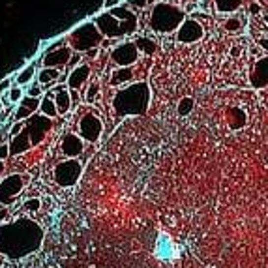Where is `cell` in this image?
<instances>
[{
    "label": "cell",
    "instance_id": "6da1fadb",
    "mask_svg": "<svg viewBox=\"0 0 268 268\" xmlns=\"http://www.w3.org/2000/svg\"><path fill=\"white\" fill-rule=\"evenodd\" d=\"M43 240V229L30 218H19L0 225V255L17 261L38 251Z\"/></svg>",
    "mask_w": 268,
    "mask_h": 268
},
{
    "label": "cell",
    "instance_id": "7a4b0ae2",
    "mask_svg": "<svg viewBox=\"0 0 268 268\" xmlns=\"http://www.w3.org/2000/svg\"><path fill=\"white\" fill-rule=\"evenodd\" d=\"M150 101V89L145 81L133 83L129 87L120 89L115 98H113V107L117 117H135V115H143L149 109Z\"/></svg>",
    "mask_w": 268,
    "mask_h": 268
},
{
    "label": "cell",
    "instance_id": "3957f363",
    "mask_svg": "<svg viewBox=\"0 0 268 268\" xmlns=\"http://www.w3.org/2000/svg\"><path fill=\"white\" fill-rule=\"evenodd\" d=\"M186 21V11L179 4L173 2H156L150 11L149 25L158 34H169L180 29V25Z\"/></svg>",
    "mask_w": 268,
    "mask_h": 268
},
{
    "label": "cell",
    "instance_id": "277c9868",
    "mask_svg": "<svg viewBox=\"0 0 268 268\" xmlns=\"http://www.w3.org/2000/svg\"><path fill=\"white\" fill-rule=\"evenodd\" d=\"M101 40H103V36L98 30V27L94 25V21L92 23H83L81 27L71 30L70 36H68L70 47L73 51H77V53H87L90 49H98Z\"/></svg>",
    "mask_w": 268,
    "mask_h": 268
},
{
    "label": "cell",
    "instance_id": "5b68a950",
    "mask_svg": "<svg viewBox=\"0 0 268 268\" xmlns=\"http://www.w3.org/2000/svg\"><path fill=\"white\" fill-rule=\"evenodd\" d=\"M81 173H83V165L77 159H64L57 163V167L53 171V177H55V182L62 186V188H71L77 184Z\"/></svg>",
    "mask_w": 268,
    "mask_h": 268
},
{
    "label": "cell",
    "instance_id": "8992f818",
    "mask_svg": "<svg viewBox=\"0 0 268 268\" xmlns=\"http://www.w3.org/2000/svg\"><path fill=\"white\" fill-rule=\"evenodd\" d=\"M77 131H79V137L87 143H96L101 137V131H103V122L99 120V117L87 113L79 119L77 124Z\"/></svg>",
    "mask_w": 268,
    "mask_h": 268
},
{
    "label": "cell",
    "instance_id": "52a82bcc",
    "mask_svg": "<svg viewBox=\"0 0 268 268\" xmlns=\"http://www.w3.org/2000/svg\"><path fill=\"white\" fill-rule=\"evenodd\" d=\"M139 55L141 53L135 45V41H124L111 51L109 57L119 68H129L139 60Z\"/></svg>",
    "mask_w": 268,
    "mask_h": 268
},
{
    "label": "cell",
    "instance_id": "ba28073f",
    "mask_svg": "<svg viewBox=\"0 0 268 268\" xmlns=\"http://www.w3.org/2000/svg\"><path fill=\"white\" fill-rule=\"evenodd\" d=\"M25 188V179L21 175H10L0 180V205L8 207Z\"/></svg>",
    "mask_w": 268,
    "mask_h": 268
},
{
    "label": "cell",
    "instance_id": "9c48e42d",
    "mask_svg": "<svg viewBox=\"0 0 268 268\" xmlns=\"http://www.w3.org/2000/svg\"><path fill=\"white\" fill-rule=\"evenodd\" d=\"M51 119L47 117H43L41 113L38 115H32L29 120H27V131H29L30 135V141H32V147H38L41 141L45 139V135H47V131H51Z\"/></svg>",
    "mask_w": 268,
    "mask_h": 268
},
{
    "label": "cell",
    "instance_id": "30bf717a",
    "mask_svg": "<svg viewBox=\"0 0 268 268\" xmlns=\"http://www.w3.org/2000/svg\"><path fill=\"white\" fill-rule=\"evenodd\" d=\"M109 13L115 15V17L120 21V36H131L133 32H137L139 19H137V15L131 10H128L126 6H117V8L109 10Z\"/></svg>",
    "mask_w": 268,
    "mask_h": 268
},
{
    "label": "cell",
    "instance_id": "8fae6325",
    "mask_svg": "<svg viewBox=\"0 0 268 268\" xmlns=\"http://www.w3.org/2000/svg\"><path fill=\"white\" fill-rule=\"evenodd\" d=\"M205 29L197 19L193 17H186V21L180 25V29L177 30V40L180 43H195L203 38Z\"/></svg>",
    "mask_w": 268,
    "mask_h": 268
},
{
    "label": "cell",
    "instance_id": "7c38bea8",
    "mask_svg": "<svg viewBox=\"0 0 268 268\" xmlns=\"http://www.w3.org/2000/svg\"><path fill=\"white\" fill-rule=\"evenodd\" d=\"M71 47H59V49H53V51H47L45 55H43V59H41V66L43 68H64V66H68V62L71 60L73 57V53H71Z\"/></svg>",
    "mask_w": 268,
    "mask_h": 268
},
{
    "label": "cell",
    "instance_id": "4fadbf2b",
    "mask_svg": "<svg viewBox=\"0 0 268 268\" xmlns=\"http://www.w3.org/2000/svg\"><path fill=\"white\" fill-rule=\"evenodd\" d=\"M94 25L98 27V30L101 32L103 38H122L120 36V21L111 15L109 11L101 13L94 19Z\"/></svg>",
    "mask_w": 268,
    "mask_h": 268
},
{
    "label": "cell",
    "instance_id": "5bb4252c",
    "mask_svg": "<svg viewBox=\"0 0 268 268\" xmlns=\"http://www.w3.org/2000/svg\"><path fill=\"white\" fill-rule=\"evenodd\" d=\"M41 105V98H30V96H25L17 103V109H15V115H13V120L15 122H27V120L36 115L40 111Z\"/></svg>",
    "mask_w": 268,
    "mask_h": 268
},
{
    "label": "cell",
    "instance_id": "9a60e30c",
    "mask_svg": "<svg viewBox=\"0 0 268 268\" xmlns=\"http://www.w3.org/2000/svg\"><path fill=\"white\" fill-rule=\"evenodd\" d=\"M60 150L68 159H77V156H81L85 150V141L75 133H66L60 143Z\"/></svg>",
    "mask_w": 268,
    "mask_h": 268
},
{
    "label": "cell",
    "instance_id": "2e32d148",
    "mask_svg": "<svg viewBox=\"0 0 268 268\" xmlns=\"http://www.w3.org/2000/svg\"><path fill=\"white\" fill-rule=\"evenodd\" d=\"M251 87L265 89L268 87V57H261L251 71Z\"/></svg>",
    "mask_w": 268,
    "mask_h": 268
},
{
    "label": "cell",
    "instance_id": "e0dca14e",
    "mask_svg": "<svg viewBox=\"0 0 268 268\" xmlns=\"http://www.w3.org/2000/svg\"><path fill=\"white\" fill-rule=\"evenodd\" d=\"M90 73H92V68H90L89 64H83V62H81L75 70L70 71L66 87H68L70 90H79L81 87L87 83V79L90 77Z\"/></svg>",
    "mask_w": 268,
    "mask_h": 268
},
{
    "label": "cell",
    "instance_id": "ac0fdd59",
    "mask_svg": "<svg viewBox=\"0 0 268 268\" xmlns=\"http://www.w3.org/2000/svg\"><path fill=\"white\" fill-rule=\"evenodd\" d=\"M55 92V103H57V109H59V115H66L71 107V94H70V89L66 87V85H60L57 89L53 90Z\"/></svg>",
    "mask_w": 268,
    "mask_h": 268
},
{
    "label": "cell",
    "instance_id": "d6986e66",
    "mask_svg": "<svg viewBox=\"0 0 268 268\" xmlns=\"http://www.w3.org/2000/svg\"><path fill=\"white\" fill-rule=\"evenodd\" d=\"M29 149H32V141L27 129H23L17 137H11L10 141V156H19L25 154Z\"/></svg>",
    "mask_w": 268,
    "mask_h": 268
},
{
    "label": "cell",
    "instance_id": "ffe728a7",
    "mask_svg": "<svg viewBox=\"0 0 268 268\" xmlns=\"http://www.w3.org/2000/svg\"><path fill=\"white\" fill-rule=\"evenodd\" d=\"M60 75H62V71H60L59 68H41V70L36 73L38 83L43 87L45 92L49 89V85H53V83H57V81L60 79Z\"/></svg>",
    "mask_w": 268,
    "mask_h": 268
},
{
    "label": "cell",
    "instance_id": "44dd1931",
    "mask_svg": "<svg viewBox=\"0 0 268 268\" xmlns=\"http://www.w3.org/2000/svg\"><path fill=\"white\" fill-rule=\"evenodd\" d=\"M133 75H135L133 68H117L111 75L109 85L111 87H122L129 81H133Z\"/></svg>",
    "mask_w": 268,
    "mask_h": 268
},
{
    "label": "cell",
    "instance_id": "7402d4cb",
    "mask_svg": "<svg viewBox=\"0 0 268 268\" xmlns=\"http://www.w3.org/2000/svg\"><path fill=\"white\" fill-rule=\"evenodd\" d=\"M36 73H38V71H36V66H34V64H30V66H27V68H23V70L15 75V85H17V87H25V85L29 87V85L34 83Z\"/></svg>",
    "mask_w": 268,
    "mask_h": 268
},
{
    "label": "cell",
    "instance_id": "603a6c76",
    "mask_svg": "<svg viewBox=\"0 0 268 268\" xmlns=\"http://www.w3.org/2000/svg\"><path fill=\"white\" fill-rule=\"evenodd\" d=\"M40 113L43 117H47V119H55L57 115H59V109H57V103H55V99L53 96L49 94H45L43 98H41V105H40Z\"/></svg>",
    "mask_w": 268,
    "mask_h": 268
},
{
    "label": "cell",
    "instance_id": "cb8c5ba5",
    "mask_svg": "<svg viewBox=\"0 0 268 268\" xmlns=\"http://www.w3.org/2000/svg\"><path fill=\"white\" fill-rule=\"evenodd\" d=\"M244 0H214V10L218 13H233L242 6Z\"/></svg>",
    "mask_w": 268,
    "mask_h": 268
},
{
    "label": "cell",
    "instance_id": "d4e9b609",
    "mask_svg": "<svg viewBox=\"0 0 268 268\" xmlns=\"http://www.w3.org/2000/svg\"><path fill=\"white\" fill-rule=\"evenodd\" d=\"M135 45H137V49H139V53H145L147 57H152V55L156 53V49H158L156 41L150 40V38H137V41H135Z\"/></svg>",
    "mask_w": 268,
    "mask_h": 268
},
{
    "label": "cell",
    "instance_id": "484cf974",
    "mask_svg": "<svg viewBox=\"0 0 268 268\" xmlns=\"http://www.w3.org/2000/svg\"><path fill=\"white\" fill-rule=\"evenodd\" d=\"M193 109V99L191 98H182L179 103V115L180 117H186Z\"/></svg>",
    "mask_w": 268,
    "mask_h": 268
},
{
    "label": "cell",
    "instance_id": "4316f807",
    "mask_svg": "<svg viewBox=\"0 0 268 268\" xmlns=\"http://www.w3.org/2000/svg\"><path fill=\"white\" fill-rule=\"evenodd\" d=\"M6 96H8V99H10L11 103H19L21 99L25 98V94H23V87H17V85H15V87H11L10 92H8Z\"/></svg>",
    "mask_w": 268,
    "mask_h": 268
},
{
    "label": "cell",
    "instance_id": "83f0119b",
    "mask_svg": "<svg viewBox=\"0 0 268 268\" xmlns=\"http://www.w3.org/2000/svg\"><path fill=\"white\" fill-rule=\"evenodd\" d=\"M43 92H45L43 87L36 81V83L29 85V89H27V96H30V98H41V94H43Z\"/></svg>",
    "mask_w": 268,
    "mask_h": 268
},
{
    "label": "cell",
    "instance_id": "f1b7e54d",
    "mask_svg": "<svg viewBox=\"0 0 268 268\" xmlns=\"http://www.w3.org/2000/svg\"><path fill=\"white\" fill-rule=\"evenodd\" d=\"M225 29L229 32H242V21L237 19V17H231V19L225 21Z\"/></svg>",
    "mask_w": 268,
    "mask_h": 268
},
{
    "label": "cell",
    "instance_id": "f546056e",
    "mask_svg": "<svg viewBox=\"0 0 268 268\" xmlns=\"http://www.w3.org/2000/svg\"><path fill=\"white\" fill-rule=\"evenodd\" d=\"M25 128H27V122H13V124H11V128H10V131H8L10 139H11V137H17V135H19Z\"/></svg>",
    "mask_w": 268,
    "mask_h": 268
},
{
    "label": "cell",
    "instance_id": "4dcf8cb0",
    "mask_svg": "<svg viewBox=\"0 0 268 268\" xmlns=\"http://www.w3.org/2000/svg\"><path fill=\"white\" fill-rule=\"evenodd\" d=\"M13 83H15V77H4L0 81V94H8L10 89L13 87Z\"/></svg>",
    "mask_w": 268,
    "mask_h": 268
},
{
    "label": "cell",
    "instance_id": "1f68e13d",
    "mask_svg": "<svg viewBox=\"0 0 268 268\" xmlns=\"http://www.w3.org/2000/svg\"><path fill=\"white\" fill-rule=\"evenodd\" d=\"M40 207H41L40 199H29V201H25V208L29 210V212H36Z\"/></svg>",
    "mask_w": 268,
    "mask_h": 268
},
{
    "label": "cell",
    "instance_id": "d6a6232c",
    "mask_svg": "<svg viewBox=\"0 0 268 268\" xmlns=\"http://www.w3.org/2000/svg\"><path fill=\"white\" fill-rule=\"evenodd\" d=\"M98 92H99V87H98V85H92V87L89 89V92L85 94V101H89V103H92V101H94V96H96Z\"/></svg>",
    "mask_w": 268,
    "mask_h": 268
},
{
    "label": "cell",
    "instance_id": "836d02e7",
    "mask_svg": "<svg viewBox=\"0 0 268 268\" xmlns=\"http://www.w3.org/2000/svg\"><path fill=\"white\" fill-rule=\"evenodd\" d=\"M81 59H83V57H81V53H73L71 60L68 62V70H70V71L75 70V68H77V66L81 64Z\"/></svg>",
    "mask_w": 268,
    "mask_h": 268
},
{
    "label": "cell",
    "instance_id": "e575fe53",
    "mask_svg": "<svg viewBox=\"0 0 268 268\" xmlns=\"http://www.w3.org/2000/svg\"><path fill=\"white\" fill-rule=\"evenodd\" d=\"M150 2H152V0H129L131 8H135V10H145Z\"/></svg>",
    "mask_w": 268,
    "mask_h": 268
},
{
    "label": "cell",
    "instance_id": "d590c367",
    "mask_svg": "<svg viewBox=\"0 0 268 268\" xmlns=\"http://www.w3.org/2000/svg\"><path fill=\"white\" fill-rule=\"evenodd\" d=\"M10 156V143H0V161Z\"/></svg>",
    "mask_w": 268,
    "mask_h": 268
},
{
    "label": "cell",
    "instance_id": "8d00e7d4",
    "mask_svg": "<svg viewBox=\"0 0 268 268\" xmlns=\"http://www.w3.org/2000/svg\"><path fill=\"white\" fill-rule=\"evenodd\" d=\"M119 2L120 0H105V10L109 11V10H113V8H117V6H119Z\"/></svg>",
    "mask_w": 268,
    "mask_h": 268
},
{
    "label": "cell",
    "instance_id": "74e56055",
    "mask_svg": "<svg viewBox=\"0 0 268 268\" xmlns=\"http://www.w3.org/2000/svg\"><path fill=\"white\" fill-rule=\"evenodd\" d=\"M8 221V208H0V225Z\"/></svg>",
    "mask_w": 268,
    "mask_h": 268
},
{
    "label": "cell",
    "instance_id": "f35d334b",
    "mask_svg": "<svg viewBox=\"0 0 268 268\" xmlns=\"http://www.w3.org/2000/svg\"><path fill=\"white\" fill-rule=\"evenodd\" d=\"M257 43H259V47H261V49H265L268 53V38H259Z\"/></svg>",
    "mask_w": 268,
    "mask_h": 268
},
{
    "label": "cell",
    "instance_id": "ab89813d",
    "mask_svg": "<svg viewBox=\"0 0 268 268\" xmlns=\"http://www.w3.org/2000/svg\"><path fill=\"white\" fill-rule=\"evenodd\" d=\"M85 55H87L89 59H96V57H98V49H90V51H87Z\"/></svg>",
    "mask_w": 268,
    "mask_h": 268
},
{
    "label": "cell",
    "instance_id": "60d3db41",
    "mask_svg": "<svg viewBox=\"0 0 268 268\" xmlns=\"http://www.w3.org/2000/svg\"><path fill=\"white\" fill-rule=\"evenodd\" d=\"M259 10H261V8H259V4H255V2H253V4H251V6H249V11H251V13H253V15H257V13H259Z\"/></svg>",
    "mask_w": 268,
    "mask_h": 268
},
{
    "label": "cell",
    "instance_id": "b9f144b4",
    "mask_svg": "<svg viewBox=\"0 0 268 268\" xmlns=\"http://www.w3.org/2000/svg\"><path fill=\"white\" fill-rule=\"evenodd\" d=\"M231 55H233V57H238L240 49H238V47H233V49H231Z\"/></svg>",
    "mask_w": 268,
    "mask_h": 268
},
{
    "label": "cell",
    "instance_id": "7bdbcfd3",
    "mask_svg": "<svg viewBox=\"0 0 268 268\" xmlns=\"http://www.w3.org/2000/svg\"><path fill=\"white\" fill-rule=\"evenodd\" d=\"M4 265H6V257H4V255H0V268L4 267Z\"/></svg>",
    "mask_w": 268,
    "mask_h": 268
},
{
    "label": "cell",
    "instance_id": "ee69618b",
    "mask_svg": "<svg viewBox=\"0 0 268 268\" xmlns=\"http://www.w3.org/2000/svg\"><path fill=\"white\" fill-rule=\"evenodd\" d=\"M188 2H191V0H177V4H184V6H186Z\"/></svg>",
    "mask_w": 268,
    "mask_h": 268
},
{
    "label": "cell",
    "instance_id": "f6af8a7d",
    "mask_svg": "<svg viewBox=\"0 0 268 268\" xmlns=\"http://www.w3.org/2000/svg\"><path fill=\"white\" fill-rule=\"evenodd\" d=\"M4 173V161H0V175Z\"/></svg>",
    "mask_w": 268,
    "mask_h": 268
},
{
    "label": "cell",
    "instance_id": "bcb514c9",
    "mask_svg": "<svg viewBox=\"0 0 268 268\" xmlns=\"http://www.w3.org/2000/svg\"><path fill=\"white\" fill-rule=\"evenodd\" d=\"M265 21H267V23H268V15H267V17H265Z\"/></svg>",
    "mask_w": 268,
    "mask_h": 268
},
{
    "label": "cell",
    "instance_id": "7dc6e473",
    "mask_svg": "<svg viewBox=\"0 0 268 268\" xmlns=\"http://www.w3.org/2000/svg\"><path fill=\"white\" fill-rule=\"evenodd\" d=\"M158 2H165V0H158Z\"/></svg>",
    "mask_w": 268,
    "mask_h": 268
},
{
    "label": "cell",
    "instance_id": "c3c4849f",
    "mask_svg": "<svg viewBox=\"0 0 268 268\" xmlns=\"http://www.w3.org/2000/svg\"><path fill=\"white\" fill-rule=\"evenodd\" d=\"M120 2H126V0H120Z\"/></svg>",
    "mask_w": 268,
    "mask_h": 268
},
{
    "label": "cell",
    "instance_id": "681fc988",
    "mask_svg": "<svg viewBox=\"0 0 268 268\" xmlns=\"http://www.w3.org/2000/svg\"><path fill=\"white\" fill-rule=\"evenodd\" d=\"M199 2H201V0H199Z\"/></svg>",
    "mask_w": 268,
    "mask_h": 268
}]
</instances>
